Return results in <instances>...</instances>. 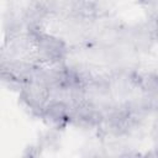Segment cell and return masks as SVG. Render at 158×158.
I'll use <instances>...</instances> for the list:
<instances>
[{"instance_id":"obj_1","label":"cell","mask_w":158,"mask_h":158,"mask_svg":"<svg viewBox=\"0 0 158 158\" xmlns=\"http://www.w3.org/2000/svg\"><path fill=\"white\" fill-rule=\"evenodd\" d=\"M36 41L38 49L41 54L48 59V60H59L64 57L65 54V46L64 43L48 35H42V33H36Z\"/></svg>"}]
</instances>
